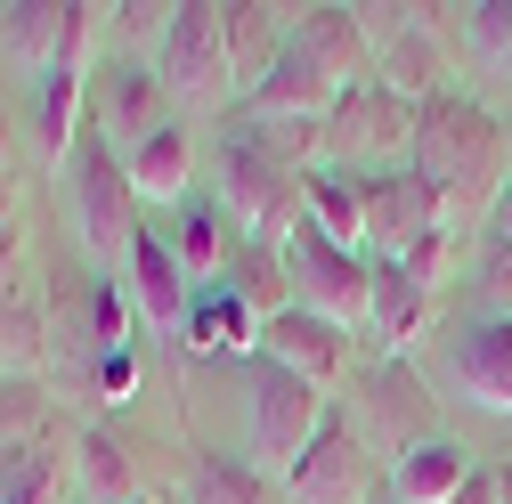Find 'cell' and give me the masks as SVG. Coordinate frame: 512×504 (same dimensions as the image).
Wrapping results in <instances>:
<instances>
[{
    "label": "cell",
    "instance_id": "cell-1",
    "mask_svg": "<svg viewBox=\"0 0 512 504\" xmlns=\"http://www.w3.org/2000/svg\"><path fill=\"white\" fill-rule=\"evenodd\" d=\"M415 179H431V196L447 204V220H488L496 187L512 179V147H504V114H488L480 98L447 90L423 106V131H415Z\"/></svg>",
    "mask_w": 512,
    "mask_h": 504
},
{
    "label": "cell",
    "instance_id": "cell-2",
    "mask_svg": "<svg viewBox=\"0 0 512 504\" xmlns=\"http://www.w3.org/2000/svg\"><path fill=\"white\" fill-rule=\"evenodd\" d=\"M212 204L236 228V244H277L301 212V171L261 131H228L212 147Z\"/></svg>",
    "mask_w": 512,
    "mask_h": 504
},
{
    "label": "cell",
    "instance_id": "cell-3",
    "mask_svg": "<svg viewBox=\"0 0 512 504\" xmlns=\"http://www.w3.org/2000/svg\"><path fill=\"white\" fill-rule=\"evenodd\" d=\"M415 131H423V106L399 98V90H382V82H358L342 90V106L326 114V139H317V163L326 171H407L415 163Z\"/></svg>",
    "mask_w": 512,
    "mask_h": 504
},
{
    "label": "cell",
    "instance_id": "cell-4",
    "mask_svg": "<svg viewBox=\"0 0 512 504\" xmlns=\"http://www.w3.org/2000/svg\"><path fill=\"white\" fill-rule=\"evenodd\" d=\"M66 187H74V236H82V252H90L106 277H122V269H131V252H139V236H147V204H139L131 171H122V155L106 139H90L66 163Z\"/></svg>",
    "mask_w": 512,
    "mask_h": 504
},
{
    "label": "cell",
    "instance_id": "cell-5",
    "mask_svg": "<svg viewBox=\"0 0 512 504\" xmlns=\"http://www.w3.org/2000/svg\"><path fill=\"white\" fill-rule=\"evenodd\" d=\"M277 261H285L301 309H317V318L342 326V334H366V293H374V261H366V252H342L334 236H317L293 212V228L277 236Z\"/></svg>",
    "mask_w": 512,
    "mask_h": 504
},
{
    "label": "cell",
    "instance_id": "cell-6",
    "mask_svg": "<svg viewBox=\"0 0 512 504\" xmlns=\"http://www.w3.org/2000/svg\"><path fill=\"white\" fill-rule=\"evenodd\" d=\"M155 74H163L171 106H187V114H204V106H220V98L236 90L228 41H220V9H212V0H179V9H171L163 41H155Z\"/></svg>",
    "mask_w": 512,
    "mask_h": 504
},
{
    "label": "cell",
    "instance_id": "cell-7",
    "mask_svg": "<svg viewBox=\"0 0 512 504\" xmlns=\"http://www.w3.org/2000/svg\"><path fill=\"white\" fill-rule=\"evenodd\" d=\"M252 472H293L301 464V448L317 431H326V391H309L301 374H285V366H269V358H252Z\"/></svg>",
    "mask_w": 512,
    "mask_h": 504
},
{
    "label": "cell",
    "instance_id": "cell-8",
    "mask_svg": "<svg viewBox=\"0 0 512 504\" xmlns=\"http://www.w3.org/2000/svg\"><path fill=\"white\" fill-rule=\"evenodd\" d=\"M366 17V41H374V82L382 90H399L415 106L447 98V41H439V9H358Z\"/></svg>",
    "mask_w": 512,
    "mask_h": 504
},
{
    "label": "cell",
    "instance_id": "cell-9",
    "mask_svg": "<svg viewBox=\"0 0 512 504\" xmlns=\"http://www.w3.org/2000/svg\"><path fill=\"white\" fill-rule=\"evenodd\" d=\"M358 196H366V261H407V252L456 228L447 204L431 196V179H415V171H366Z\"/></svg>",
    "mask_w": 512,
    "mask_h": 504
},
{
    "label": "cell",
    "instance_id": "cell-10",
    "mask_svg": "<svg viewBox=\"0 0 512 504\" xmlns=\"http://www.w3.org/2000/svg\"><path fill=\"white\" fill-rule=\"evenodd\" d=\"M358 439L374 456H415L423 439H439V423H431V391H423V374L407 366V358H374V374H366V391H358Z\"/></svg>",
    "mask_w": 512,
    "mask_h": 504
},
{
    "label": "cell",
    "instance_id": "cell-11",
    "mask_svg": "<svg viewBox=\"0 0 512 504\" xmlns=\"http://www.w3.org/2000/svg\"><path fill=\"white\" fill-rule=\"evenodd\" d=\"M90 122H98V139L114 155H131V147H147L163 122H179V114H171V90H163L155 66H139V57H106V66L90 74Z\"/></svg>",
    "mask_w": 512,
    "mask_h": 504
},
{
    "label": "cell",
    "instance_id": "cell-12",
    "mask_svg": "<svg viewBox=\"0 0 512 504\" xmlns=\"http://www.w3.org/2000/svg\"><path fill=\"white\" fill-rule=\"evenodd\" d=\"M374 472H382L374 448L358 439V423L334 407L326 431H317L309 448H301V464L285 472V496H293V504H374V496H382Z\"/></svg>",
    "mask_w": 512,
    "mask_h": 504
},
{
    "label": "cell",
    "instance_id": "cell-13",
    "mask_svg": "<svg viewBox=\"0 0 512 504\" xmlns=\"http://www.w3.org/2000/svg\"><path fill=\"white\" fill-rule=\"evenodd\" d=\"M447 383L488 423H512V318H472L447 342Z\"/></svg>",
    "mask_w": 512,
    "mask_h": 504
},
{
    "label": "cell",
    "instance_id": "cell-14",
    "mask_svg": "<svg viewBox=\"0 0 512 504\" xmlns=\"http://www.w3.org/2000/svg\"><path fill=\"white\" fill-rule=\"evenodd\" d=\"M261 358L269 366H285V374H301L309 391H334L342 374H350V358H358V334H342V326H326L317 309H277V318L261 326Z\"/></svg>",
    "mask_w": 512,
    "mask_h": 504
},
{
    "label": "cell",
    "instance_id": "cell-15",
    "mask_svg": "<svg viewBox=\"0 0 512 504\" xmlns=\"http://www.w3.org/2000/svg\"><path fill=\"white\" fill-rule=\"evenodd\" d=\"M293 49H301L334 90L374 82V41H366V17H358V9H334V0H326V9H293Z\"/></svg>",
    "mask_w": 512,
    "mask_h": 504
},
{
    "label": "cell",
    "instance_id": "cell-16",
    "mask_svg": "<svg viewBox=\"0 0 512 504\" xmlns=\"http://www.w3.org/2000/svg\"><path fill=\"white\" fill-rule=\"evenodd\" d=\"M439 293L407 269V261H374V293H366V350L374 358H407V342L431 326Z\"/></svg>",
    "mask_w": 512,
    "mask_h": 504
},
{
    "label": "cell",
    "instance_id": "cell-17",
    "mask_svg": "<svg viewBox=\"0 0 512 504\" xmlns=\"http://www.w3.org/2000/svg\"><path fill=\"white\" fill-rule=\"evenodd\" d=\"M122 293H131V309H139V326L147 334H171L179 342V326H187V301H196V285H187V269H179V252H171V236H139V252H131V269H122Z\"/></svg>",
    "mask_w": 512,
    "mask_h": 504
},
{
    "label": "cell",
    "instance_id": "cell-18",
    "mask_svg": "<svg viewBox=\"0 0 512 504\" xmlns=\"http://www.w3.org/2000/svg\"><path fill=\"white\" fill-rule=\"evenodd\" d=\"M122 171H131V187H139V204H187L196 196V171H204V139L187 131V122H163V131L147 139V147H131L122 155Z\"/></svg>",
    "mask_w": 512,
    "mask_h": 504
},
{
    "label": "cell",
    "instance_id": "cell-19",
    "mask_svg": "<svg viewBox=\"0 0 512 504\" xmlns=\"http://www.w3.org/2000/svg\"><path fill=\"white\" fill-rule=\"evenodd\" d=\"M220 41H228V74H236V90L252 98V90L269 82V66L285 57V41H293V9L236 0V9H220Z\"/></svg>",
    "mask_w": 512,
    "mask_h": 504
},
{
    "label": "cell",
    "instance_id": "cell-20",
    "mask_svg": "<svg viewBox=\"0 0 512 504\" xmlns=\"http://www.w3.org/2000/svg\"><path fill=\"white\" fill-rule=\"evenodd\" d=\"M66 41H74V0H9L0 9V57H17L33 82L66 66Z\"/></svg>",
    "mask_w": 512,
    "mask_h": 504
},
{
    "label": "cell",
    "instance_id": "cell-21",
    "mask_svg": "<svg viewBox=\"0 0 512 504\" xmlns=\"http://www.w3.org/2000/svg\"><path fill=\"white\" fill-rule=\"evenodd\" d=\"M41 366H49V309L25 269V277H0V383H33Z\"/></svg>",
    "mask_w": 512,
    "mask_h": 504
},
{
    "label": "cell",
    "instance_id": "cell-22",
    "mask_svg": "<svg viewBox=\"0 0 512 504\" xmlns=\"http://www.w3.org/2000/svg\"><path fill=\"white\" fill-rule=\"evenodd\" d=\"M179 342L196 350V358H261V318H252L228 285H204L196 301H187Z\"/></svg>",
    "mask_w": 512,
    "mask_h": 504
},
{
    "label": "cell",
    "instance_id": "cell-23",
    "mask_svg": "<svg viewBox=\"0 0 512 504\" xmlns=\"http://www.w3.org/2000/svg\"><path fill=\"white\" fill-rule=\"evenodd\" d=\"M74 488H82V504H147L139 456L122 448L106 423H90V431L74 439Z\"/></svg>",
    "mask_w": 512,
    "mask_h": 504
},
{
    "label": "cell",
    "instance_id": "cell-24",
    "mask_svg": "<svg viewBox=\"0 0 512 504\" xmlns=\"http://www.w3.org/2000/svg\"><path fill=\"white\" fill-rule=\"evenodd\" d=\"M82 114H90V82L82 74H41L33 82V139H41L49 171H66L82 155Z\"/></svg>",
    "mask_w": 512,
    "mask_h": 504
},
{
    "label": "cell",
    "instance_id": "cell-25",
    "mask_svg": "<svg viewBox=\"0 0 512 504\" xmlns=\"http://www.w3.org/2000/svg\"><path fill=\"white\" fill-rule=\"evenodd\" d=\"M464 480H472V456L439 431V439H423L415 456H399L391 472H382V496H399V504H456Z\"/></svg>",
    "mask_w": 512,
    "mask_h": 504
},
{
    "label": "cell",
    "instance_id": "cell-26",
    "mask_svg": "<svg viewBox=\"0 0 512 504\" xmlns=\"http://www.w3.org/2000/svg\"><path fill=\"white\" fill-rule=\"evenodd\" d=\"M228 236H236V228L220 220V204H212V196H187V204L171 212V252H179V269H187V285H196V293H204V285H220L228 252H236Z\"/></svg>",
    "mask_w": 512,
    "mask_h": 504
},
{
    "label": "cell",
    "instance_id": "cell-27",
    "mask_svg": "<svg viewBox=\"0 0 512 504\" xmlns=\"http://www.w3.org/2000/svg\"><path fill=\"white\" fill-rule=\"evenodd\" d=\"M301 220L317 236H334L342 252H366V196H358V179L350 171H301Z\"/></svg>",
    "mask_w": 512,
    "mask_h": 504
},
{
    "label": "cell",
    "instance_id": "cell-28",
    "mask_svg": "<svg viewBox=\"0 0 512 504\" xmlns=\"http://www.w3.org/2000/svg\"><path fill=\"white\" fill-rule=\"evenodd\" d=\"M220 285H228L261 326L277 318V309H293V277H285V261H277V244H236L228 269H220Z\"/></svg>",
    "mask_w": 512,
    "mask_h": 504
},
{
    "label": "cell",
    "instance_id": "cell-29",
    "mask_svg": "<svg viewBox=\"0 0 512 504\" xmlns=\"http://www.w3.org/2000/svg\"><path fill=\"white\" fill-rule=\"evenodd\" d=\"M179 504H277V496H269V472H252L236 456H204L196 472H187Z\"/></svg>",
    "mask_w": 512,
    "mask_h": 504
},
{
    "label": "cell",
    "instance_id": "cell-30",
    "mask_svg": "<svg viewBox=\"0 0 512 504\" xmlns=\"http://www.w3.org/2000/svg\"><path fill=\"white\" fill-rule=\"evenodd\" d=\"M456 33H464V57H472L480 74H504V82H512V0L456 9Z\"/></svg>",
    "mask_w": 512,
    "mask_h": 504
},
{
    "label": "cell",
    "instance_id": "cell-31",
    "mask_svg": "<svg viewBox=\"0 0 512 504\" xmlns=\"http://www.w3.org/2000/svg\"><path fill=\"white\" fill-rule=\"evenodd\" d=\"M57 488H66V472H57L49 439H33V448H0V504H57Z\"/></svg>",
    "mask_w": 512,
    "mask_h": 504
},
{
    "label": "cell",
    "instance_id": "cell-32",
    "mask_svg": "<svg viewBox=\"0 0 512 504\" xmlns=\"http://www.w3.org/2000/svg\"><path fill=\"white\" fill-rule=\"evenodd\" d=\"M131 326H139V309L122 293V277H98L90 285V366L98 358H131Z\"/></svg>",
    "mask_w": 512,
    "mask_h": 504
},
{
    "label": "cell",
    "instance_id": "cell-33",
    "mask_svg": "<svg viewBox=\"0 0 512 504\" xmlns=\"http://www.w3.org/2000/svg\"><path fill=\"white\" fill-rule=\"evenodd\" d=\"M472 293H480V318H512V252L480 236V261H472Z\"/></svg>",
    "mask_w": 512,
    "mask_h": 504
},
{
    "label": "cell",
    "instance_id": "cell-34",
    "mask_svg": "<svg viewBox=\"0 0 512 504\" xmlns=\"http://www.w3.org/2000/svg\"><path fill=\"white\" fill-rule=\"evenodd\" d=\"M114 17V41H163V25H171V9H139V0H131V9H106Z\"/></svg>",
    "mask_w": 512,
    "mask_h": 504
},
{
    "label": "cell",
    "instance_id": "cell-35",
    "mask_svg": "<svg viewBox=\"0 0 512 504\" xmlns=\"http://www.w3.org/2000/svg\"><path fill=\"white\" fill-rule=\"evenodd\" d=\"M90 383H98V399H131V391H139V366H131V358H98Z\"/></svg>",
    "mask_w": 512,
    "mask_h": 504
},
{
    "label": "cell",
    "instance_id": "cell-36",
    "mask_svg": "<svg viewBox=\"0 0 512 504\" xmlns=\"http://www.w3.org/2000/svg\"><path fill=\"white\" fill-rule=\"evenodd\" d=\"M480 236H488V244H504V252H512V179H504V187H496V204H488V228H480Z\"/></svg>",
    "mask_w": 512,
    "mask_h": 504
},
{
    "label": "cell",
    "instance_id": "cell-37",
    "mask_svg": "<svg viewBox=\"0 0 512 504\" xmlns=\"http://www.w3.org/2000/svg\"><path fill=\"white\" fill-rule=\"evenodd\" d=\"M456 504H504L496 496V464H472V480L456 488Z\"/></svg>",
    "mask_w": 512,
    "mask_h": 504
},
{
    "label": "cell",
    "instance_id": "cell-38",
    "mask_svg": "<svg viewBox=\"0 0 512 504\" xmlns=\"http://www.w3.org/2000/svg\"><path fill=\"white\" fill-rule=\"evenodd\" d=\"M17 204H25V187H17V179H0V236L25 228V212H17Z\"/></svg>",
    "mask_w": 512,
    "mask_h": 504
},
{
    "label": "cell",
    "instance_id": "cell-39",
    "mask_svg": "<svg viewBox=\"0 0 512 504\" xmlns=\"http://www.w3.org/2000/svg\"><path fill=\"white\" fill-rule=\"evenodd\" d=\"M9 155H17V122H9V106H0V179H9Z\"/></svg>",
    "mask_w": 512,
    "mask_h": 504
},
{
    "label": "cell",
    "instance_id": "cell-40",
    "mask_svg": "<svg viewBox=\"0 0 512 504\" xmlns=\"http://www.w3.org/2000/svg\"><path fill=\"white\" fill-rule=\"evenodd\" d=\"M496 496H504V504H512V456H504V464H496Z\"/></svg>",
    "mask_w": 512,
    "mask_h": 504
},
{
    "label": "cell",
    "instance_id": "cell-41",
    "mask_svg": "<svg viewBox=\"0 0 512 504\" xmlns=\"http://www.w3.org/2000/svg\"><path fill=\"white\" fill-rule=\"evenodd\" d=\"M504 147H512V106H504Z\"/></svg>",
    "mask_w": 512,
    "mask_h": 504
},
{
    "label": "cell",
    "instance_id": "cell-42",
    "mask_svg": "<svg viewBox=\"0 0 512 504\" xmlns=\"http://www.w3.org/2000/svg\"><path fill=\"white\" fill-rule=\"evenodd\" d=\"M374 504H399V496H374Z\"/></svg>",
    "mask_w": 512,
    "mask_h": 504
}]
</instances>
